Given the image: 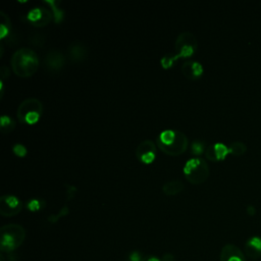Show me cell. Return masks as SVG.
<instances>
[{"mask_svg": "<svg viewBox=\"0 0 261 261\" xmlns=\"http://www.w3.org/2000/svg\"><path fill=\"white\" fill-rule=\"evenodd\" d=\"M12 71L19 77L34 75L40 65L37 53L29 48H21L15 51L10 60Z\"/></svg>", "mask_w": 261, "mask_h": 261, "instance_id": "cell-1", "label": "cell"}, {"mask_svg": "<svg viewBox=\"0 0 261 261\" xmlns=\"http://www.w3.org/2000/svg\"><path fill=\"white\" fill-rule=\"evenodd\" d=\"M157 147L166 155L179 156L184 154L189 145L187 136L175 129H165L156 139Z\"/></svg>", "mask_w": 261, "mask_h": 261, "instance_id": "cell-2", "label": "cell"}, {"mask_svg": "<svg viewBox=\"0 0 261 261\" xmlns=\"http://www.w3.org/2000/svg\"><path fill=\"white\" fill-rule=\"evenodd\" d=\"M25 239V229L16 223L5 224L0 229V249L3 253H11L19 248Z\"/></svg>", "mask_w": 261, "mask_h": 261, "instance_id": "cell-3", "label": "cell"}, {"mask_svg": "<svg viewBox=\"0 0 261 261\" xmlns=\"http://www.w3.org/2000/svg\"><path fill=\"white\" fill-rule=\"evenodd\" d=\"M43 113V104L37 98H27L17 107V119L21 123L35 124Z\"/></svg>", "mask_w": 261, "mask_h": 261, "instance_id": "cell-4", "label": "cell"}, {"mask_svg": "<svg viewBox=\"0 0 261 261\" xmlns=\"http://www.w3.org/2000/svg\"><path fill=\"white\" fill-rule=\"evenodd\" d=\"M184 175L193 185L203 184L209 176V166L203 158H191L184 166Z\"/></svg>", "mask_w": 261, "mask_h": 261, "instance_id": "cell-5", "label": "cell"}, {"mask_svg": "<svg viewBox=\"0 0 261 261\" xmlns=\"http://www.w3.org/2000/svg\"><path fill=\"white\" fill-rule=\"evenodd\" d=\"M198 43L196 37L189 32H184L179 34L176 38L174 49L175 55L174 57L177 58H187L193 56L197 51Z\"/></svg>", "mask_w": 261, "mask_h": 261, "instance_id": "cell-6", "label": "cell"}, {"mask_svg": "<svg viewBox=\"0 0 261 261\" xmlns=\"http://www.w3.org/2000/svg\"><path fill=\"white\" fill-rule=\"evenodd\" d=\"M22 207V202L13 195H4L0 198V214L4 217L17 215Z\"/></svg>", "mask_w": 261, "mask_h": 261, "instance_id": "cell-7", "label": "cell"}, {"mask_svg": "<svg viewBox=\"0 0 261 261\" xmlns=\"http://www.w3.org/2000/svg\"><path fill=\"white\" fill-rule=\"evenodd\" d=\"M137 159L144 164H151L156 158V146L151 140H144L136 149Z\"/></svg>", "mask_w": 261, "mask_h": 261, "instance_id": "cell-8", "label": "cell"}, {"mask_svg": "<svg viewBox=\"0 0 261 261\" xmlns=\"http://www.w3.org/2000/svg\"><path fill=\"white\" fill-rule=\"evenodd\" d=\"M65 64L64 55L58 50L49 51L44 58V65L48 71L58 72Z\"/></svg>", "mask_w": 261, "mask_h": 261, "instance_id": "cell-9", "label": "cell"}, {"mask_svg": "<svg viewBox=\"0 0 261 261\" xmlns=\"http://www.w3.org/2000/svg\"><path fill=\"white\" fill-rule=\"evenodd\" d=\"M229 154L228 147L220 142L214 143L213 145H210L205 150V157L213 162L221 161L226 158V156Z\"/></svg>", "mask_w": 261, "mask_h": 261, "instance_id": "cell-10", "label": "cell"}, {"mask_svg": "<svg viewBox=\"0 0 261 261\" xmlns=\"http://www.w3.org/2000/svg\"><path fill=\"white\" fill-rule=\"evenodd\" d=\"M28 20L35 27H44L51 19V13L47 8H34L28 13Z\"/></svg>", "mask_w": 261, "mask_h": 261, "instance_id": "cell-11", "label": "cell"}, {"mask_svg": "<svg viewBox=\"0 0 261 261\" xmlns=\"http://www.w3.org/2000/svg\"><path fill=\"white\" fill-rule=\"evenodd\" d=\"M181 72L184 76L191 81H196L204 73L202 64L195 60H188L181 66Z\"/></svg>", "mask_w": 261, "mask_h": 261, "instance_id": "cell-12", "label": "cell"}, {"mask_svg": "<svg viewBox=\"0 0 261 261\" xmlns=\"http://www.w3.org/2000/svg\"><path fill=\"white\" fill-rule=\"evenodd\" d=\"M219 261H246V258L239 247L232 244H227L221 249Z\"/></svg>", "mask_w": 261, "mask_h": 261, "instance_id": "cell-13", "label": "cell"}, {"mask_svg": "<svg viewBox=\"0 0 261 261\" xmlns=\"http://www.w3.org/2000/svg\"><path fill=\"white\" fill-rule=\"evenodd\" d=\"M246 255L252 259L259 258L261 256V238L258 236L251 237L245 243Z\"/></svg>", "mask_w": 261, "mask_h": 261, "instance_id": "cell-14", "label": "cell"}, {"mask_svg": "<svg viewBox=\"0 0 261 261\" xmlns=\"http://www.w3.org/2000/svg\"><path fill=\"white\" fill-rule=\"evenodd\" d=\"M87 56V49L80 42H74L68 48V57L72 62H81Z\"/></svg>", "mask_w": 261, "mask_h": 261, "instance_id": "cell-15", "label": "cell"}, {"mask_svg": "<svg viewBox=\"0 0 261 261\" xmlns=\"http://www.w3.org/2000/svg\"><path fill=\"white\" fill-rule=\"evenodd\" d=\"M184 188H185V186L180 180L173 179V180H169L163 185L162 192L166 196H176L177 194L182 192Z\"/></svg>", "mask_w": 261, "mask_h": 261, "instance_id": "cell-16", "label": "cell"}, {"mask_svg": "<svg viewBox=\"0 0 261 261\" xmlns=\"http://www.w3.org/2000/svg\"><path fill=\"white\" fill-rule=\"evenodd\" d=\"M228 149H229V154L233 156H242L247 151V146L245 143L241 141H234L228 146Z\"/></svg>", "mask_w": 261, "mask_h": 261, "instance_id": "cell-17", "label": "cell"}, {"mask_svg": "<svg viewBox=\"0 0 261 261\" xmlns=\"http://www.w3.org/2000/svg\"><path fill=\"white\" fill-rule=\"evenodd\" d=\"M14 127H15V122L11 117L7 115H3L1 117V129L3 133H10L14 129Z\"/></svg>", "mask_w": 261, "mask_h": 261, "instance_id": "cell-18", "label": "cell"}, {"mask_svg": "<svg viewBox=\"0 0 261 261\" xmlns=\"http://www.w3.org/2000/svg\"><path fill=\"white\" fill-rule=\"evenodd\" d=\"M42 203H44L42 200H39V199H32V200H30V201L28 202L27 208H28L30 211L35 212V211H38V210H40V209L43 208L44 204H42Z\"/></svg>", "mask_w": 261, "mask_h": 261, "instance_id": "cell-19", "label": "cell"}, {"mask_svg": "<svg viewBox=\"0 0 261 261\" xmlns=\"http://www.w3.org/2000/svg\"><path fill=\"white\" fill-rule=\"evenodd\" d=\"M206 148H204V144L200 141L193 142L192 145V153L195 155H201L202 153H205Z\"/></svg>", "mask_w": 261, "mask_h": 261, "instance_id": "cell-20", "label": "cell"}, {"mask_svg": "<svg viewBox=\"0 0 261 261\" xmlns=\"http://www.w3.org/2000/svg\"><path fill=\"white\" fill-rule=\"evenodd\" d=\"M67 213H68V208H67L66 206H64V207L59 211L58 214H56V215H51L50 217H48V221L54 223V222H56L60 217L65 216Z\"/></svg>", "mask_w": 261, "mask_h": 261, "instance_id": "cell-21", "label": "cell"}, {"mask_svg": "<svg viewBox=\"0 0 261 261\" xmlns=\"http://www.w3.org/2000/svg\"><path fill=\"white\" fill-rule=\"evenodd\" d=\"M13 152L15 155L19 156V157H24L27 155V149L23 145H20V144H16L13 146Z\"/></svg>", "mask_w": 261, "mask_h": 261, "instance_id": "cell-22", "label": "cell"}, {"mask_svg": "<svg viewBox=\"0 0 261 261\" xmlns=\"http://www.w3.org/2000/svg\"><path fill=\"white\" fill-rule=\"evenodd\" d=\"M142 259H143V256L141 255L140 252H137V251L132 252L128 257L129 261H142Z\"/></svg>", "mask_w": 261, "mask_h": 261, "instance_id": "cell-23", "label": "cell"}, {"mask_svg": "<svg viewBox=\"0 0 261 261\" xmlns=\"http://www.w3.org/2000/svg\"><path fill=\"white\" fill-rule=\"evenodd\" d=\"M173 260H174V257H173V255L170 254V253L165 254V255L162 257V259H161V261H173Z\"/></svg>", "mask_w": 261, "mask_h": 261, "instance_id": "cell-24", "label": "cell"}, {"mask_svg": "<svg viewBox=\"0 0 261 261\" xmlns=\"http://www.w3.org/2000/svg\"><path fill=\"white\" fill-rule=\"evenodd\" d=\"M142 261H161V260L156 256H145L143 257Z\"/></svg>", "mask_w": 261, "mask_h": 261, "instance_id": "cell-25", "label": "cell"}, {"mask_svg": "<svg viewBox=\"0 0 261 261\" xmlns=\"http://www.w3.org/2000/svg\"><path fill=\"white\" fill-rule=\"evenodd\" d=\"M247 211H248V213H249V214L253 215V214H254V212H255V208H254L253 206H248V207H247Z\"/></svg>", "mask_w": 261, "mask_h": 261, "instance_id": "cell-26", "label": "cell"}, {"mask_svg": "<svg viewBox=\"0 0 261 261\" xmlns=\"http://www.w3.org/2000/svg\"><path fill=\"white\" fill-rule=\"evenodd\" d=\"M0 261H4V256L3 255L0 256Z\"/></svg>", "mask_w": 261, "mask_h": 261, "instance_id": "cell-27", "label": "cell"}]
</instances>
